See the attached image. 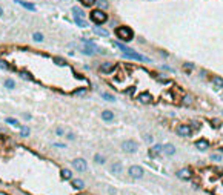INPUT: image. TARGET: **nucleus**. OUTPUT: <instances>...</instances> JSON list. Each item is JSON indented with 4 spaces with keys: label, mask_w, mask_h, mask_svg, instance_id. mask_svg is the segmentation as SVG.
Segmentation results:
<instances>
[{
    "label": "nucleus",
    "mask_w": 223,
    "mask_h": 195,
    "mask_svg": "<svg viewBox=\"0 0 223 195\" xmlns=\"http://www.w3.org/2000/svg\"><path fill=\"white\" fill-rule=\"evenodd\" d=\"M162 151H165L166 155H174V154H176V148H174L172 144H165V146H162Z\"/></svg>",
    "instance_id": "2eb2a0df"
},
{
    "label": "nucleus",
    "mask_w": 223,
    "mask_h": 195,
    "mask_svg": "<svg viewBox=\"0 0 223 195\" xmlns=\"http://www.w3.org/2000/svg\"><path fill=\"white\" fill-rule=\"evenodd\" d=\"M85 92H86V89H85V88H82V89H77V91H74L72 94H74V95H79V94H85Z\"/></svg>",
    "instance_id": "72a5a7b5"
},
{
    "label": "nucleus",
    "mask_w": 223,
    "mask_h": 195,
    "mask_svg": "<svg viewBox=\"0 0 223 195\" xmlns=\"http://www.w3.org/2000/svg\"><path fill=\"white\" fill-rule=\"evenodd\" d=\"M94 161H95L97 164H103V163L106 161V158H105L103 155H100V154H95V155H94Z\"/></svg>",
    "instance_id": "5701e85b"
},
{
    "label": "nucleus",
    "mask_w": 223,
    "mask_h": 195,
    "mask_svg": "<svg viewBox=\"0 0 223 195\" xmlns=\"http://www.w3.org/2000/svg\"><path fill=\"white\" fill-rule=\"evenodd\" d=\"M94 32H95V34H99V35H102V37H106L108 35V31L99 28V26H95V28H94Z\"/></svg>",
    "instance_id": "b1692460"
},
{
    "label": "nucleus",
    "mask_w": 223,
    "mask_h": 195,
    "mask_svg": "<svg viewBox=\"0 0 223 195\" xmlns=\"http://www.w3.org/2000/svg\"><path fill=\"white\" fill-rule=\"evenodd\" d=\"M122 149L128 154H134L135 151H137V143L132 142V140H126V142L122 143Z\"/></svg>",
    "instance_id": "20e7f679"
},
{
    "label": "nucleus",
    "mask_w": 223,
    "mask_h": 195,
    "mask_svg": "<svg viewBox=\"0 0 223 195\" xmlns=\"http://www.w3.org/2000/svg\"><path fill=\"white\" fill-rule=\"evenodd\" d=\"M183 103H185V105H189V103H191V99H189L188 95H185L183 97Z\"/></svg>",
    "instance_id": "f704fd0d"
},
{
    "label": "nucleus",
    "mask_w": 223,
    "mask_h": 195,
    "mask_svg": "<svg viewBox=\"0 0 223 195\" xmlns=\"http://www.w3.org/2000/svg\"><path fill=\"white\" fill-rule=\"evenodd\" d=\"M102 97H103V100H106V101H116V97H112L109 94H103Z\"/></svg>",
    "instance_id": "2f4dec72"
},
{
    "label": "nucleus",
    "mask_w": 223,
    "mask_h": 195,
    "mask_svg": "<svg viewBox=\"0 0 223 195\" xmlns=\"http://www.w3.org/2000/svg\"><path fill=\"white\" fill-rule=\"evenodd\" d=\"M71 185L74 189H77V191H82V189L85 187V181L80 180V178H74V180L71 181Z\"/></svg>",
    "instance_id": "f8f14e48"
},
{
    "label": "nucleus",
    "mask_w": 223,
    "mask_h": 195,
    "mask_svg": "<svg viewBox=\"0 0 223 195\" xmlns=\"http://www.w3.org/2000/svg\"><path fill=\"white\" fill-rule=\"evenodd\" d=\"M32 40L34 42H42L43 40V34L42 32H34V34H32Z\"/></svg>",
    "instance_id": "cd10ccee"
},
{
    "label": "nucleus",
    "mask_w": 223,
    "mask_h": 195,
    "mask_svg": "<svg viewBox=\"0 0 223 195\" xmlns=\"http://www.w3.org/2000/svg\"><path fill=\"white\" fill-rule=\"evenodd\" d=\"M0 69H9V65L5 60H0Z\"/></svg>",
    "instance_id": "473e14b6"
},
{
    "label": "nucleus",
    "mask_w": 223,
    "mask_h": 195,
    "mask_svg": "<svg viewBox=\"0 0 223 195\" xmlns=\"http://www.w3.org/2000/svg\"><path fill=\"white\" fill-rule=\"evenodd\" d=\"M72 15H74V20L85 19V12H83V11H82L80 8H72Z\"/></svg>",
    "instance_id": "4468645a"
},
{
    "label": "nucleus",
    "mask_w": 223,
    "mask_h": 195,
    "mask_svg": "<svg viewBox=\"0 0 223 195\" xmlns=\"http://www.w3.org/2000/svg\"><path fill=\"white\" fill-rule=\"evenodd\" d=\"M128 174L131 175L132 178H142L143 177V167H140V166H131L128 169Z\"/></svg>",
    "instance_id": "39448f33"
},
{
    "label": "nucleus",
    "mask_w": 223,
    "mask_h": 195,
    "mask_svg": "<svg viewBox=\"0 0 223 195\" xmlns=\"http://www.w3.org/2000/svg\"><path fill=\"white\" fill-rule=\"evenodd\" d=\"M5 121H6L8 124H13V126H20V124H19V121L17 120H15V118H13V117H8V118H5Z\"/></svg>",
    "instance_id": "bb28decb"
},
{
    "label": "nucleus",
    "mask_w": 223,
    "mask_h": 195,
    "mask_svg": "<svg viewBox=\"0 0 223 195\" xmlns=\"http://www.w3.org/2000/svg\"><path fill=\"white\" fill-rule=\"evenodd\" d=\"M54 146H57V148H66V144H63V143H56Z\"/></svg>",
    "instance_id": "e433bc0d"
},
{
    "label": "nucleus",
    "mask_w": 223,
    "mask_h": 195,
    "mask_svg": "<svg viewBox=\"0 0 223 195\" xmlns=\"http://www.w3.org/2000/svg\"><path fill=\"white\" fill-rule=\"evenodd\" d=\"M60 177L63 180H72V172L69 169H62L60 171Z\"/></svg>",
    "instance_id": "dca6fc26"
},
{
    "label": "nucleus",
    "mask_w": 223,
    "mask_h": 195,
    "mask_svg": "<svg viewBox=\"0 0 223 195\" xmlns=\"http://www.w3.org/2000/svg\"><path fill=\"white\" fill-rule=\"evenodd\" d=\"M183 69H185V72H192L194 71V65L192 63H183Z\"/></svg>",
    "instance_id": "a878e982"
},
{
    "label": "nucleus",
    "mask_w": 223,
    "mask_h": 195,
    "mask_svg": "<svg viewBox=\"0 0 223 195\" xmlns=\"http://www.w3.org/2000/svg\"><path fill=\"white\" fill-rule=\"evenodd\" d=\"M52 62L56 63V65H59V66H66V60H65V58H62V57H54Z\"/></svg>",
    "instance_id": "412c9836"
},
{
    "label": "nucleus",
    "mask_w": 223,
    "mask_h": 195,
    "mask_svg": "<svg viewBox=\"0 0 223 195\" xmlns=\"http://www.w3.org/2000/svg\"><path fill=\"white\" fill-rule=\"evenodd\" d=\"M102 120H105V121H112V120H114V112L109 111V109L102 111Z\"/></svg>",
    "instance_id": "9d476101"
},
{
    "label": "nucleus",
    "mask_w": 223,
    "mask_h": 195,
    "mask_svg": "<svg viewBox=\"0 0 223 195\" xmlns=\"http://www.w3.org/2000/svg\"><path fill=\"white\" fill-rule=\"evenodd\" d=\"M2 15H3V9L0 8V17H2Z\"/></svg>",
    "instance_id": "4c0bfd02"
},
{
    "label": "nucleus",
    "mask_w": 223,
    "mask_h": 195,
    "mask_svg": "<svg viewBox=\"0 0 223 195\" xmlns=\"http://www.w3.org/2000/svg\"><path fill=\"white\" fill-rule=\"evenodd\" d=\"M114 69H116V65H112V63H109V62L100 65V72H103V74H111Z\"/></svg>",
    "instance_id": "6e6552de"
},
{
    "label": "nucleus",
    "mask_w": 223,
    "mask_h": 195,
    "mask_svg": "<svg viewBox=\"0 0 223 195\" xmlns=\"http://www.w3.org/2000/svg\"><path fill=\"white\" fill-rule=\"evenodd\" d=\"M162 152V144H154L152 148L149 149V157L151 158H155V157H159V154Z\"/></svg>",
    "instance_id": "1a4fd4ad"
},
{
    "label": "nucleus",
    "mask_w": 223,
    "mask_h": 195,
    "mask_svg": "<svg viewBox=\"0 0 223 195\" xmlns=\"http://www.w3.org/2000/svg\"><path fill=\"white\" fill-rule=\"evenodd\" d=\"M111 171H112V174H120L122 172V163H114L112 166H111Z\"/></svg>",
    "instance_id": "6ab92c4d"
},
{
    "label": "nucleus",
    "mask_w": 223,
    "mask_h": 195,
    "mask_svg": "<svg viewBox=\"0 0 223 195\" xmlns=\"http://www.w3.org/2000/svg\"><path fill=\"white\" fill-rule=\"evenodd\" d=\"M71 164L74 169H77V172H85L86 169H88V164H86V161L83 158H75L71 161Z\"/></svg>",
    "instance_id": "7ed1b4c3"
},
{
    "label": "nucleus",
    "mask_w": 223,
    "mask_h": 195,
    "mask_svg": "<svg viewBox=\"0 0 223 195\" xmlns=\"http://www.w3.org/2000/svg\"><path fill=\"white\" fill-rule=\"evenodd\" d=\"M80 3L82 5H83V6H92V5H94L95 3V0H80Z\"/></svg>",
    "instance_id": "c756f323"
},
{
    "label": "nucleus",
    "mask_w": 223,
    "mask_h": 195,
    "mask_svg": "<svg viewBox=\"0 0 223 195\" xmlns=\"http://www.w3.org/2000/svg\"><path fill=\"white\" fill-rule=\"evenodd\" d=\"M213 82H214L215 86H219V88H223V78H222V77H214Z\"/></svg>",
    "instance_id": "c85d7f7f"
},
{
    "label": "nucleus",
    "mask_w": 223,
    "mask_h": 195,
    "mask_svg": "<svg viewBox=\"0 0 223 195\" xmlns=\"http://www.w3.org/2000/svg\"><path fill=\"white\" fill-rule=\"evenodd\" d=\"M5 88H6V89H14L15 88V82H14V80H11V78H8V80H5Z\"/></svg>",
    "instance_id": "4be33fe9"
},
{
    "label": "nucleus",
    "mask_w": 223,
    "mask_h": 195,
    "mask_svg": "<svg viewBox=\"0 0 223 195\" xmlns=\"http://www.w3.org/2000/svg\"><path fill=\"white\" fill-rule=\"evenodd\" d=\"M31 134V129L28 126H22L20 128V137H29Z\"/></svg>",
    "instance_id": "aec40b11"
},
{
    "label": "nucleus",
    "mask_w": 223,
    "mask_h": 195,
    "mask_svg": "<svg viewBox=\"0 0 223 195\" xmlns=\"http://www.w3.org/2000/svg\"><path fill=\"white\" fill-rule=\"evenodd\" d=\"M177 134L182 135V137H189V135L192 134V129H191V126H188V124H180V126L177 128Z\"/></svg>",
    "instance_id": "423d86ee"
},
{
    "label": "nucleus",
    "mask_w": 223,
    "mask_h": 195,
    "mask_svg": "<svg viewBox=\"0 0 223 195\" xmlns=\"http://www.w3.org/2000/svg\"><path fill=\"white\" fill-rule=\"evenodd\" d=\"M91 20L94 22L95 25H103V23H106L108 15H106L105 11H100V9H92V11H91Z\"/></svg>",
    "instance_id": "f03ea898"
},
{
    "label": "nucleus",
    "mask_w": 223,
    "mask_h": 195,
    "mask_svg": "<svg viewBox=\"0 0 223 195\" xmlns=\"http://www.w3.org/2000/svg\"><path fill=\"white\" fill-rule=\"evenodd\" d=\"M177 175L182 178V180H191L192 178V171L189 169V167H183L182 171L177 172Z\"/></svg>",
    "instance_id": "0eeeda50"
},
{
    "label": "nucleus",
    "mask_w": 223,
    "mask_h": 195,
    "mask_svg": "<svg viewBox=\"0 0 223 195\" xmlns=\"http://www.w3.org/2000/svg\"><path fill=\"white\" fill-rule=\"evenodd\" d=\"M208 142H206V140H197V142H195V148H197L199 151H206L208 149Z\"/></svg>",
    "instance_id": "ddd939ff"
},
{
    "label": "nucleus",
    "mask_w": 223,
    "mask_h": 195,
    "mask_svg": "<svg viewBox=\"0 0 223 195\" xmlns=\"http://www.w3.org/2000/svg\"><path fill=\"white\" fill-rule=\"evenodd\" d=\"M139 100L142 103H145V105H148V103H152V95L149 92H142L139 95Z\"/></svg>",
    "instance_id": "9b49d317"
},
{
    "label": "nucleus",
    "mask_w": 223,
    "mask_h": 195,
    "mask_svg": "<svg viewBox=\"0 0 223 195\" xmlns=\"http://www.w3.org/2000/svg\"><path fill=\"white\" fill-rule=\"evenodd\" d=\"M15 3H19V5H22V6H25V8H28L29 11H36V5H32V3H28V2H23V0H15Z\"/></svg>",
    "instance_id": "f3484780"
},
{
    "label": "nucleus",
    "mask_w": 223,
    "mask_h": 195,
    "mask_svg": "<svg viewBox=\"0 0 223 195\" xmlns=\"http://www.w3.org/2000/svg\"><path fill=\"white\" fill-rule=\"evenodd\" d=\"M19 75H20V77L23 78V80H29V82H31L32 78H34V77H32V75L29 74V72H25V71H20V72H19Z\"/></svg>",
    "instance_id": "393cba45"
},
{
    "label": "nucleus",
    "mask_w": 223,
    "mask_h": 195,
    "mask_svg": "<svg viewBox=\"0 0 223 195\" xmlns=\"http://www.w3.org/2000/svg\"><path fill=\"white\" fill-rule=\"evenodd\" d=\"M116 35L123 42H131L134 39V32H132L131 28H128V26H118L116 29Z\"/></svg>",
    "instance_id": "f257e3e1"
},
{
    "label": "nucleus",
    "mask_w": 223,
    "mask_h": 195,
    "mask_svg": "<svg viewBox=\"0 0 223 195\" xmlns=\"http://www.w3.org/2000/svg\"><path fill=\"white\" fill-rule=\"evenodd\" d=\"M75 23H77L79 26H82V28H86V26H88V23L85 22V19H79V20H75Z\"/></svg>",
    "instance_id": "7c9ffc66"
},
{
    "label": "nucleus",
    "mask_w": 223,
    "mask_h": 195,
    "mask_svg": "<svg viewBox=\"0 0 223 195\" xmlns=\"http://www.w3.org/2000/svg\"><path fill=\"white\" fill-rule=\"evenodd\" d=\"M56 134H57V135H63V134H65L63 128H57V129H56Z\"/></svg>",
    "instance_id": "c9c22d12"
},
{
    "label": "nucleus",
    "mask_w": 223,
    "mask_h": 195,
    "mask_svg": "<svg viewBox=\"0 0 223 195\" xmlns=\"http://www.w3.org/2000/svg\"><path fill=\"white\" fill-rule=\"evenodd\" d=\"M95 3L99 5V9L100 11H105V9H108V6H109L108 0H95Z\"/></svg>",
    "instance_id": "a211bd4d"
}]
</instances>
